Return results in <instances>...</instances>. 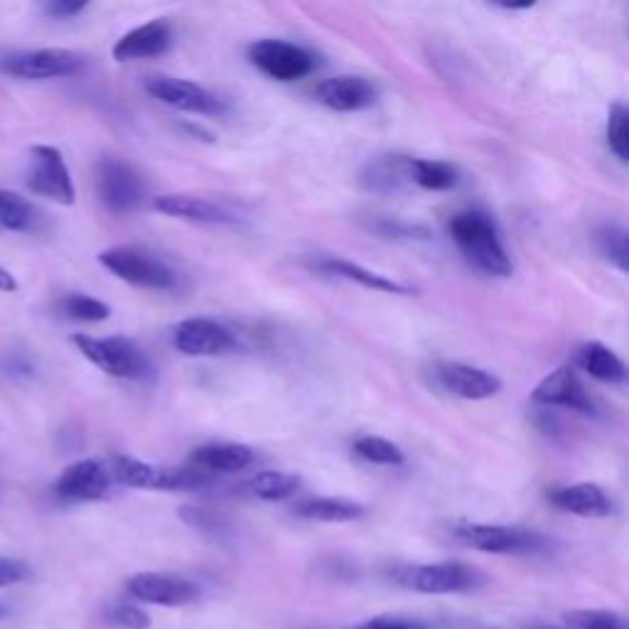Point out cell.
Instances as JSON below:
<instances>
[{"instance_id": "cell-20", "label": "cell", "mask_w": 629, "mask_h": 629, "mask_svg": "<svg viewBox=\"0 0 629 629\" xmlns=\"http://www.w3.org/2000/svg\"><path fill=\"white\" fill-rule=\"evenodd\" d=\"M549 502L556 510L575 516H607L613 514V500L601 484L577 482L568 487H556L549 492Z\"/></svg>"}, {"instance_id": "cell-22", "label": "cell", "mask_w": 629, "mask_h": 629, "mask_svg": "<svg viewBox=\"0 0 629 629\" xmlns=\"http://www.w3.org/2000/svg\"><path fill=\"white\" fill-rule=\"evenodd\" d=\"M256 460V453H253L249 445L241 443H211V445H202L199 450L192 453V468L207 474L215 472H241L247 470Z\"/></svg>"}, {"instance_id": "cell-38", "label": "cell", "mask_w": 629, "mask_h": 629, "mask_svg": "<svg viewBox=\"0 0 629 629\" xmlns=\"http://www.w3.org/2000/svg\"><path fill=\"white\" fill-rule=\"evenodd\" d=\"M364 629H419V625L401 620V617H377V620H371Z\"/></svg>"}, {"instance_id": "cell-35", "label": "cell", "mask_w": 629, "mask_h": 629, "mask_svg": "<svg viewBox=\"0 0 629 629\" xmlns=\"http://www.w3.org/2000/svg\"><path fill=\"white\" fill-rule=\"evenodd\" d=\"M111 620L124 629H148L150 627V617L136 605H118L116 610L111 613Z\"/></svg>"}, {"instance_id": "cell-28", "label": "cell", "mask_w": 629, "mask_h": 629, "mask_svg": "<svg viewBox=\"0 0 629 629\" xmlns=\"http://www.w3.org/2000/svg\"><path fill=\"white\" fill-rule=\"evenodd\" d=\"M39 215L37 209L30 205L15 192L0 190V229L5 231H33L37 227Z\"/></svg>"}, {"instance_id": "cell-31", "label": "cell", "mask_w": 629, "mask_h": 629, "mask_svg": "<svg viewBox=\"0 0 629 629\" xmlns=\"http://www.w3.org/2000/svg\"><path fill=\"white\" fill-rule=\"evenodd\" d=\"M595 243L601 249L603 256L613 263V266L627 273V263H629V247H627V231L617 225H605L597 229Z\"/></svg>"}, {"instance_id": "cell-25", "label": "cell", "mask_w": 629, "mask_h": 629, "mask_svg": "<svg viewBox=\"0 0 629 629\" xmlns=\"http://www.w3.org/2000/svg\"><path fill=\"white\" fill-rule=\"evenodd\" d=\"M409 178L421 190L428 192H448L458 187L460 172L455 165L445 160H428V158H411Z\"/></svg>"}, {"instance_id": "cell-21", "label": "cell", "mask_w": 629, "mask_h": 629, "mask_svg": "<svg viewBox=\"0 0 629 629\" xmlns=\"http://www.w3.org/2000/svg\"><path fill=\"white\" fill-rule=\"evenodd\" d=\"M314 268L324 276H334V278H342V281H350V283H359L362 288L367 290H377V293H389V296H411V288L403 286V283L393 281L389 276H384V273L377 271H369L359 266V263H352L347 259H338V256H324L314 261Z\"/></svg>"}, {"instance_id": "cell-16", "label": "cell", "mask_w": 629, "mask_h": 629, "mask_svg": "<svg viewBox=\"0 0 629 629\" xmlns=\"http://www.w3.org/2000/svg\"><path fill=\"white\" fill-rule=\"evenodd\" d=\"M128 593L140 603L162 605V607H180L187 605L197 597L195 583L187 577L170 575V573H138L128 581Z\"/></svg>"}, {"instance_id": "cell-27", "label": "cell", "mask_w": 629, "mask_h": 629, "mask_svg": "<svg viewBox=\"0 0 629 629\" xmlns=\"http://www.w3.org/2000/svg\"><path fill=\"white\" fill-rule=\"evenodd\" d=\"M247 487L253 496H259V500H263V502H281V500H288V496L298 492L300 477L290 474V472L266 470V472L253 474L251 480L247 482Z\"/></svg>"}, {"instance_id": "cell-9", "label": "cell", "mask_w": 629, "mask_h": 629, "mask_svg": "<svg viewBox=\"0 0 629 629\" xmlns=\"http://www.w3.org/2000/svg\"><path fill=\"white\" fill-rule=\"evenodd\" d=\"M30 160H33L27 175L30 192L53 199L57 205H75L77 190L62 150L55 146H33L30 148Z\"/></svg>"}, {"instance_id": "cell-3", "label": "cell", "mask_w": 629, "mask_h": 629, "mask_svg": "<svg viewBox=\"0 0 629 629\" xmlns=\"http://www.w3.org/2000/svg\"><path fill=\"white\" fill-rule=\"evenodd\" d=\"M99 263L118 281L144 290H175L178 273L156 253L140 247H111L99 253Z\"/></svg>"}, {"instance_id": "cell-18", "label": "cell", "mask_w": 629, "mask_h": 629, "mask_svg": "<svg viewBox=\"0 0 629 629\" xmlns=\"http://www.w3.org/2000/svg\"><path fill=\"white\" fill-rule=\"evenodd\" d=\"M172 45V25L168 20H150L146 25H138L118 39L111 49L116 62H136V59H153L165 55Z\"/></svg>"}, {"instance_id": "cell-26", "label": "cell", "mask_w": 629, "mask_h": 629, "mask_svg": "<svg viewBox=\"0 0 629 629\" xmlns=\"http://www.w3.org/2000/svg\"><path fill=\"white\" fill-rule=\"evenodd\" d=\"M409 162H411V158H401V156H389V158L374 160L362 175L364 187L371 190V192L401 190L403 180H411L409 178Z\"/></svg>"}, {"instance_id": "cell-40", "label": "cell", "mask_w": 629, "mask_h": 629, "mask_svg": "<svg viewBox=\"0 0 629 629\" xmlns=\"http://www.w3.org/2000/svg\"><path fill=\"white\" fill-rule=\"evenodd\" d=\"M0 615H3V607H0Z\"/></svg>"}, {"instance_id": "cell-11", "label": "cell", "mask_w": 629, "mask_h": 629, "mask_svg": "<svg viewBox=\"0 0 629 629\" xmlns=\"http://www.w3.org/2000/svg\"><path fill=\"white\" fill-rule=\"evenodd\" d=\"M146 91L153 99L162 101V104H168L178 111H187V114L221 116L227 111V104L217 94H211L209 89L187 79H175L165 75L150 77L146 81Z\"/></svg>"}, {"instance_id": "cell-36", "label": "cell", "mask_w": 629, "mask_h": 629, "mask_svg": "<svg viewBox=\"0 0 629 629\" xmlns=\"http://www.w3.org/2000/svg\"><path fill=\"white\" fill-rule=\"evenodd\" d=\"M27 575H30V568L23 561H18V558L0 556V587L23 583Z\"/></svg>"}, {"instance_id": "cell-15", "label": "cell", "mask_w": 629, "mask_h": 629, "mask_svg": "<svg viewBox=\"0 0 629 629\" xmlns=\"http://www.w3.org/2000/svg\"><path fill=\"white\" fill-rule=\"evenodd\" d=\"M531 399L539 405H556V409H571L585 415L597 413L591 393L585 391L573 367H558L549 377H544L531 391Z\"/></svg>"}, {"instance_id": "cell-5", "label": "cell", "mask_w": 629, "mask_h": 629, "mask_svg": "<svg viewBox=\"0 0 629 629\" xmlns=\"http://www.w3.org/2000/svg\"><path fill=\"white\" fill-rule=\"evenodd\" d=\"M108 470L116 482L136 487V490L182 492V490H202V487L211 484V474L199 472L195 468L187 470L158 468V465L128 458V455H118V458L111 462Z\"/></svg>"}, {"instance_id": "cell-37", "label": "cell", "mask_w": 629, "mask_h": 629, "mask_svg": "<svg viewBox=\"0 0 629 629\" xmlns=\"http://www.w3.org/2000/svg\"><path fill=\"white\" fill-rule=\"evenodd\" d=\"M45 13L53 15L57 20H67V18H75L79 13H84L89 8L87 3H69V0H53V3H45Z\"/></svg>"}, {"instance_id": "cell-32", "label": "cell", "mask_w": 629, "mask_h": 629, "mask_svg": "<svg viewBox=\"0 0 629 629\" xmlns=\"http://www.w3.org/2000/svg\"><path fill=\"white\" fill-rule=\"evenodd\" d=\"M607 146L622 162L629 158V111L620 101L607 114Z\"/></svg>"}, {"instance_id": "cell-23", "label": "cell", "mask_w": 629, "mask_h": 629, "mask_svg": "<svg viewBox=\"0 0 629 629\" xmlns=\"http://www.w3.org/2000/svg\"><path fill=\"white\" fill-rule=\"evenodd\" d=\"M577 367L591 379L603 384H622L627 379L625 362L603 342L583 344L581 352H577Z\"/></svg>"}, {"instance_id": "cell-24", "label": "cell", "mask_w": 629, "mask_h": 629, "mask_svg": "<svg viewBox=\"0 0 629 629\" xmlns=\"http://www.w3.org/2000/svg\"><path fill=\"white\" fill-rule=\"evenodd\" d=\"M296 516L308 522H324V524H342L354 522L364 514V506L352 500H340V496H312L296 504Z\"/></svg>"}, {"instance_id": "cell-14", "label": "cell", "mask_w": 629, "mask_h": 629, "mask_svg": "<svg viewBox=\"0 0 629 629\" xmlns=\"http://www.w3.org/2000/svg\"><path fill=\"white\" fill-rule=\"evenodd\" d=\"M114 477L104 462L99 460H79L59 474L55 492L65 502H96L108 494Z\"/></svg>"}, {"instance_id": "cell-8", "label": "cell", "mask_w": 629, "mask_h": 629, "mask_svg": "<svg viewBox=\"0 0 629 629\" xmlns=\"http://www.w3.org/2000/svg\"><path fill=\"white\" fill-rule=\"evenodd\" d=\"M249 62L276 81H298L314 72L318 57L296 43L268 37L249 47Z\"/></svg>"}, {"instance_id": "cell-6", "label": "cell", "mask_w": 629, "mask_h": 629, "mask_svg": "<svg viewBox=\"0 0 629 629\" xmlns=\"http://www.w3.org/2000/svg\"><path fill=\"white\" fill-rule=\"evenodd\" d=\"M81 69H84V57L65 47L18 49V53L0 57V72L25 81L72 77Z\"/></svg>"}, {"instance_id": "cell-33", "label": "cell", "mask_w": 629, "mask_h": 629, "mask_svg": "<svg viewBox=\"0 0 629 629\" xmlns=\"http://www.w3.org/2000/svg\"><path fill=\"white\" fill-rule=\"evenodd\" d=\"M571 629H627L622 615L610 610H573L565 615Z\"/></svg>"}, {"instance_id": "cell-13", "label": "cell", "mask_w": 629, "mask_h": 629, "mask_svg": "<svg viewBox=\"0 0 629 629\" xmlns=\"http://www.w3.org/2000/svg\"><path fill=\"white\" fill-rule=\"evenodd\" d=\"M435 381L441 389L465 401H484L502 391V379L496 374L460 362H441L435 367Z\"/></svg>"}, {"instance_id": "cell-2", "label": "cell", "mask_w": 629, "mask_h": 629, "mask_svg": "<svg viewBox=\"0 0 629 629\" xmlns=\"http://www.w3.org/2000/svg\"><path fill=\"white\" fill-rule=\"evenodd\" d=\"M75 347L84 357L114 379H148L153 374V364L146 352L128 338H89V334H75Z\"/></svg>"}, {"instance_id": "cell-30", "label": "cell", "mask_w": 629, "mask_h": 629, "mask_svg": "<svg viewBox=\"0 0 629 629\" xmlns=\"http://www.w3.org/2000/svg\"><path fill=\"white\" fill-rule=\"evenodd\" d=\"M354 453L371 465H389V468H399V465L405 462V453L399 448V445L387 438H379V435H364V438L354 441Z\"/></svg>"}, {"instance_id": "cell-7", "label": "cell", "mask_w": 629, "mask_h": 629, "mask_svg": "<svg viewBox=\"0 0 629 629\" xmlns=\"http://www.w3.org/2000/svg\"><path fill=\"white\" fill-rule=\"evenodd\" d=\"M455 539L482 553L500 556H526L539 553L546 549V539L536 531L514 529V526L500 524H458L455 526Z\"/></svg>"}, {"instance_id": "cell-12", "label": "cell", "mask_w": 629, "mask_h": 629, "mask_svg": "<svg viewBox=\"0 0 629 629\" xmlns=\"http://www.w3.org/2000/svg\"><path fill=\"white\" fill-rule=\"evenodd\" d=\"M172 347L185 357H219L237 347V338L217 320L190 318L172 330Z\"/></svg>"}, {"instance_id": "cell-1", "label": "cell", "mask_w": 629, "mask_h": 629, "mask_svg": "<svg viewBox=\"0 0 629 629\" xmlns=\"http://www.w3.org/2000/svg\"><path fill=\"white\" fill-rule=\"evenodd\" d=\"M455 247L460 249L465 261L472 268L482 271L484 276L506 278L512 276V261L506 256V249L500 237V227L492 215L482 209L458 211L448 225Z\"/></svg>"}, {"instance_id": "cell-39", "label": "cell", "mask_w": 629, "mask_h": 629, "mask_svg": "<svg viewBox=\"0 0 629 629\" xmlns=\"http://www.w3.org/2000/svg\"><path fill=\"white\" fill-rule=\"evenodd\" d=\"M0 290H3V293H15L18 290L15 276L10 271H5V268H0Z\"/></svg>"}, {"instance_id": "cell-4", "label": "cell", "mask_w": 629, "mask_h": 629, "mask_svg": "<svg viewBox=\"0 0 629 629\" xmlns=\"http://www.w3.org/2000/svg\"><path fill=\"white\" fill-rule=\"evenodd\" d=\"M393 581L413 593L425 595H450L468 593L487 583V575L480 568L468 563H421V565H401L393 571Z\"/></svg>"}, {"instance_id": "cell-17", "label": "cell", "mask_w": 629, "mask_h": 629, "mask_svg": "<svg viewBox=\"0 0 629 629\" xmlns=\"http://www.w3.org/2000/svg\"><path fill=\"white\" fill-rule=\"evenodd\" d=\"M314 96H318L320 104L328 106L330 111H338V114H354V111H364L377 104L379 91L369 79L344 75L320 81L318 89H314Z\"/></svg>"}, {"instance_id": "cell-34", "label": "cell", "mask_w": 629, "mask_h": 629, "mask_svg": "<svg viewBox=\"0 0 629 629\" xmlns=\"http://www.w3.org/2000/svg\"><path fill=\"white\" fill-rule=\"evenodd\" d=\"M384 237L391 239H428V229L423 227H411V225H401V221H391V219H379L371 225Z\"/></svg>"}, {"instance_id": "cell-10", "label": "cell", "mask_w": 629, "mask_h": 629, "mask_svg": "<svg viewBox=\"0 0 629 629\" xmlns=\"http://www.w3.org/2000/svg\"><path fill=\"white\" fill-rule=\"evenodd\" d=\"M96 190L104 207L126 215L134 211L146 197V182L138 175L136 168L118 158H104L96 170Z\"/></svg>"}, {"instance_id": "cell-19", "label": "cell", "mask_w": 629, "mask_h": 629, "mask_svg": "<svg viewBox=\"0 0 629 629\" xmlns=\"http://www.w3.org/2000/svg\"><path fill=\"white\" fill-rule=\"evenodd\" d=\"M153 207L165 217L197 221V225H237V217L227 211L225 207L215 205L205 197H192V195H160L156 197Z\"/></svg>"}, {"instance_id": "cell-29", "label": "cell", "mask_w": 629, "mask_h": 629, "mask_svg": "<svg viewBox=\"0 0 629 629\" xmlns=\"http://www.w3.org/2000/svg\"><path fill=\"white\" fill-rule=\"evenodd\" d=\"M59 312L75 322H104L108 320L111 308L104 300L87 296V293H69L59 300Z\"/></svg>"}]
</instances>
